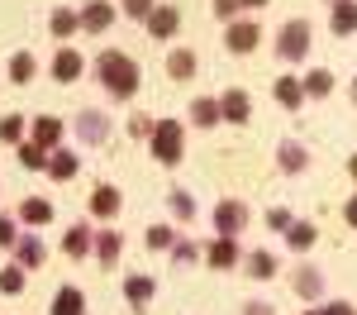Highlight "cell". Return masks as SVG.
Returning <instances> with one entry per match:
<instances>
[{
	"label": "cell",
	"instance_id": "obj_37",
	"mask_svg": "<svg viewBox=\"0 0 357 315\" xmlns=\"http://www.w3.org/2000/svg\"><path fill=\"white\" fill-rule=\"evenodd\" d=\"M267 225H272V229H291L296 220H291V210H286V205H276V210H267Z\"/></svg>",
	"mask_w": 357,
	"mask_h": 315
},
{
	"label": "cell",
	"instance_id": "obj_21",
	"mask_svg": "<svg viewBox=\"0 0 357 315\" xmlns=\"http://www.w3.org/2000/svg\"><path fill=\"white\" fill-rule=\"evenodd\" d=\"M20 220H24V225H48V220H53V205H48V200H24V205H20Z\"/></svg>",
	"mask_w": 357,
	"mask_h": 315
},
{
	"label": "cell",
	"instance_id": "obj_39",
	"mask_svg": "<svg viewBox=\"0 0 357 315\" xmlns=\"http://www.w3.org/2000/svg\"><path fill=\"white\" fill-rule=\"evenodd\" d=\"M124 10H129L134 20H148V15H153V0H124Z\"/></svg>",
	"mask_w": 357,
	"mask_h": 315
},
{
	"label": "cell",
	"instance_id": "obj_47",
	"mask_svg": "<svg viewBox=\"0 0 357 315\" xmlns=\"http://www.w3.org/2000/svg\"><path fill=\"white\" fill-rule=\"evenodd\" d=\"M353 101H357V82H353Z\"/></svg>",
	"mask_w": 357,
	"mask_h": 315
},
{
	"label": "cell",
	"instance_id": "obj_44",
	"mask_svg": "<svg viewBox=\"0 0 357 315\" xmlns=\"http://www.w3.org/2000/svg\"><path fill=\"white\" fill-rule=\"evenodd\" d=\"M348 172H353V177H357V158H353V163H348Z\"/></svg>",
	"mask_w": 357,
	"mask_h": 315
},
{
	"label": "cell",
	"instance_id": "obj_20",
	"mask_svg": "<svg viewBox=\"0 0 357 315\" xmlns=\"http://www.w3.org/2000/svg\"><path fill=\"white\" fill-rule=\"evenodd\" d=\"M153 291H158L153 277H129V282H124V296H129L134 306H148V301H153Z\"/></svg>",
	"mask_w": 357,
	"mask_h": 315
},
{
	"label": "cell",
	"instance_id": "obj_35",
	"mask_svg": "<svg viewBox=\"0 0 357 315\" xmlns=\"http://www.w3.org/2000/svg\"><path fill=\"white\" fill-rule=\"evenodd\" d=\"M172 210H176L181 220H191V215H195V200L186 196V191H172Z\"/></svg>",
	"mask_w": 357,
	"mask_h": 315
},
{
	"label": "cell",
	"instance_id": "obj_7",
	"mask_svg": "<svg viewBox=\"0 0 357 315\" xmlns=\"http://www.w3.org/2000/svg\"><path fill=\"white\" fill-rule=\"evenodd\" d=\"M110 20H114V10L105 5V0H91L82 10V29L86 34H100V29H110Z\"/></svg>",
	"mask_w": 357,
	"mask_h": 315
},
{
	"label": "cell",
	"instance_id": "obj_16",
	"mask_svg": "<svg viewBox=\"0 0 357 315\" xmlns=\"http://www.w3.org/2000/svg\"><path fill=\"white\" fill-rule=\"evenodd\" d=\"M167 72H172L176 82H191V77H195V53H186V48H176V53L167 57Z\"/></svg>",
	"mask_w": 357,
	"mask_h": 315
},
{
	"label": "cell",
	"instance_id": "obj_6",
	"mask_svg": "<svg viewBox=\"0 0 357 315\" xmlns=\"http://www.w3.org/2000/svg\"><path fill=\"white\" fill-rule=\"evenodd\" d=\"M77 134H82L86 143H100L105 134H110V119H105L100 110H82L77 115Z\"/></svg>",
	"mask_w": 357,
	"mask_h": 315
},
{
	"label": "cell",
	"instance_id": "obj_8",
	"mask_svg": "<svg viewBox=\"0 0 357 315\" xmlns=\"http://www.w3.org/2000/svg\"><path fill=\"white\" fill-rule=\"evenodd\" d=\"M220 115H224V119H234V124H243L248 115H252V101H248L243 91H224V101H220Z\"/></svg>",
	"mask_w": 357,
	"mask_h": 315
},
{
	"label": "cell",
	"instance_id": "obj_13",
	"mask_svg": "<svg viewBox=\"0 0 357 315\" xmlns=\"http://www.w3.org/2000/svg\"><path fill=\"white\" fill-rule=\"evenodd\" d=\"M91 239H96V234H91L86 225H72V229H67V239H62V249H67L72 258H86V254H91Z\"/></svg>",
	"mask_w": 357,
	"mask_h": 315
},
{
	"label": "cell",
	"instance_id": "obj_33",
	"mask_svg": "<svg viewBox=\"0 0 357 315\" xmlns=\"http://www.w3.org/2000/svg\"><path fill=\"white\" fill-rule=\"evenodd\" d=\"M20 134H24V119H20V115L0 119V139H5V143H20Z\"/></svg>",
	"mask_w": 357,
	"mask_h": 315
},
{
	"label": "cell",
	"instance_id": "obj_40",
	"mask_svg": "<svg viewBox=\"0 0 357 315\" xmlns=\"http://www.w3.org/2000/svg\"><path fill=\"white\" fill-rule=\"evenodd\" d=\"M243 10V0H215V15H224V20H234Z\"/></svg>",
	"mask_w": 357,
	"mask_h": 315
},
{
	"label": "cell",
	"instance_id": "obj_43",
	"mask_svg": "<svg viewBox=\"0 0 357 315\" xmlns=\"http://www.w3.org/2000/svg\"><path fill=\"white\" fill-rule=\"evenodd\" d=\"M343 215H348V225H353V229H357V196H353V200H348V210H343Z\"/></svg>",
	"mask_w": 357,
	"mask_h": 315
},
{
	"label": "cell",
	"instance_id": "obj_24",
	"mask_svg": "<svg viewBox=\"0 0 357 315\" xmlns=\"http://www.w3.org/2000/svg\"><path fill=\"white\" fill-rule=\"evenodd\" d=\"M276 158H281V168H286V172H301L305 168V148H301V143H281Z\"/></svg>",
	"mask_w": 357,
	"mask_h": 315
},
{
	"label": "cell",
	"instance_id": "obj_26",
	"mask_svg": "<svg viewBox=\"0 0 357 315\" xmlns=\"http://www.w3.org/2000/svg\"><path fill=\"white\" fill-rule=\"evenodd\" d=\"M191 119H195V124H215V119H220V101L200 96V101L191 105Z\"/></svg>",
	"mask_w": 357,
	"mask_h": 315
},
{
	"label": "cell",
	"instance_id": "obj_9",
	"mask_svg": "<svg viewBox=\"0 0 357 315\" xmlns=\"http://www.w3.org/2000/svg\"><path fill=\"white\" fill-rule=\"evenodd\" d=\"M333 34H357V0H333Z\"/></svg>",
	"mask_w": 357,
	"mask_h": 315
},
{
	"label": "cell",
	"instance_id": "obj_3",
	"mask_svg": "<svg viewBox=\"0 0 357 315\" xmlns=\"http://www.w3.org/2000/svg\"><path fill=\"white\" fill-rule=\"evenodd\" d=\"M276 53L286 57V62H301L310 53V24L305 20H291V24L281 29V38H276Z\"/></svg>",
	"mask_w": 357,
	"mask_h": 315
},
{
	"label": "cell",
	"instance_id": "obj_27",
	"mask_svg": "<svg viewBox=\"0 0 357 315\" xmlns=\"http://www.w3.org/2000/svg\"><path fill=\"white\" fill-rule=\"evenodd\" d=\"M33 139H38V148H53V143L62 139V124H57V119H38V124H33Z\"/></svg>",
	"mask_w": 357,
	"mask_h": 315
},
{
	"label": "cell",
	"instance_id": "obj_28",
	"mask_svg": "<svg viewBox=\"0 0 357 315\" xmlns=\"http://www.w3.org/2000/svg\"><path fill=\"white\" fill-rule=\"evenodd\" d=\"M286 239H291V249H310V244H314V225L296 220V225L286 229Z\"/></svg>",
	"mask_w": 357,
	"mask_h": 315
},
{
	"label": "cell",
	"instance_id": "obj_1",
	"mask_svg": "<svg viewBox=\"0 0 357 315\" xmlns=\"http://www.w3.org/2000/svg\"><path fill=\"white\" fill-rule=\"evenodd\" d=\"M96 72H100V82L110 86V96H134V91H138V67L124 53H114V48H110V53H100Z\"/></svg>",
	"mask_w": 357,
	"mask_h": 315
},
{
	"label": "cell",
	"instance_id": "obj_11",
	"mask_svg": "<svg viewBox=\"0 0 357 315\" xmlns=\"http://www.w3.org/2000/svg\"><path fill=\"white\" fill-rule=\"evenodd\" d=\"M53 77L57 82H77V77H82V57L72 53V48H62V53L53 57Z\"/></svg>",
	"mask_w": 357,
	"mask_h": 315
},
{
	"label": "cell",
	"instance_id": "obj_31",
	"mask_svg": "<svg viewBox=\"0 0 357 315\" xmlns=\"http://www.w3.org/2000/svg\"><path fill=\"white\" fill-rule=\"evenodd\" d=\"M0 291H10V296H15V291H24V268H20V263L0 272Z\"/></svg>",
	"mask_w": 357,
	"mask_h": 315
},
{
	"label": "cell",
	"instance_id": "obj_25",
	"mask_svg": "<svg viewBox=\"0 0 357 315\" xmlns=\"http://www.w3.org/2000/svg\"><path fill=\"white\" fill-rule=\"evenodd\" d=\"M248 272H252V277H272V272H276V258L267 254V249L248 254Z\"/></svg>",
	"mask_w": 357,
	"mask_h": 315
},
{
	"label": "cell",
	"instance_id": "obj_41",
	"mask_svg": "<svg viewBox=\"0 0 357 315\" xmlns=\"http://www.w3.org/2000/svg\"><path fill=\"white\" fill-rule=\"evenodd\" d=\"M324 315H357V311H353V306H348V301H333V306H329V311H324Z\"/></svg>",
	"mask_w": 357,
	"mask_h": 315
},
{
	"label": "cell",
	"instance_id": "obj_10",
	"mask_svg": "<svg viewBox=\"0 0 357 315\" xmlns=\"http://www.w3.org/2000/svg\"><path fill=\"white\" fill-rule=\"evenodd\" d=\"M210 268H234V263H238V244H234V239H229V234H220V244H210Z\"/></svg>",
	"mask_w": 357,
	"mask_h": 315
},
{
	"label": "cell",
	"instance_id": "obj_38",
	"mask_svg": "<svg viewBox=\"0 0 357 315\" xmlns=\"http://www.w3.org/2000/svg\"><path fill=\"white\" fill-rule=\"evenodd\" d=\"M10 244H20V234H15V220L0 215V249H10Z\"/></svg>",
	"mask_w": 357,
	"mask_h": 315
},
{
	"label": "cell",
	"instance_id": "obj_29",
	"mask_svg": "<svg viewBox=\"0 0 357 315\" xmlns=\"http://www.w3.org/2000/svg\"><path fill=\"white\" fill-rule=\"evenodd\" d=\"M305 91H310V96H329V91H333V77L319 67V72H310V77H305Z\"/></svg>",
	"mask_w": 357,
	"mask_h": 315
},
{
	"label": "cell",
	"instance_id": "obj_4",
	"mask_svg": "<svg viewBox=\"0 0 357 315\" xmlns=\"http://www.w3.org/2000/svg\"><path fill=\"white\" fill-rule=\"evenodd\" d=\"M215 225H220V234L234 239V234L248 225V205H243V200H224L220 210H215Z\"/></svg>",
	"mask_w": 357,
	"mask_h": 315
},
{
	"label": "cell",
	"instance_id": "obj_2",
	"mask_svg": "<svg viewBox=\"0 0 357 315\" xmlns=\"http://www.w3.org/2000/svg\"><path fill=\"white\" fill-rule=\"evenodd\" d=\"M153 158L167 163V168L181 163V124H176V119H158V124H153Z\"/></svg>",
	"mask_w": 357,
	"mask_h": 315
},
{
	"label": "cell",
	"instance_id": "obj_15",
	"mask_svg": "<svg viewBox=\"0 0 357 315\" xmlns=\"http://www.w3.org/2000/svg\"><path fill=\"white\" fill-rule=\"evenodd\" d=\"M15 263H20V268H38V263H43V244H38L33 234H24V239L15 244Z\"/></svg>",
	"mask_w": 357,
	"mask_h": 315
},
{
	"label": "cell",
	"instance_id": "obj_45",
	"mask_svg": "<svg viewBox=\"0 0 357 315\" xmlns=\"http://www.w3.org/2000/svg\"><path fill=\"white\" fill-rule=\"evenodd\" d=\"M243 5H267V0H243Z\"/></svg>",
	"mask_w": 357,
	"mask_h": 315
},
{
	"label": "cell",
	"instance_id": "obj_19",
	"mask_svg": "<svg viewBox=\"0 0 357 315\" xmlns=\"http://www.w3.org/2000/svg\"><path fill=\"white\" fill-rule=\"evenodd\" d=\"M272 91H276V101H281L286 110H296V105L305 101V86H301V82H291V77H281V82H276Z\"/></svg>",
	"mask_w": 357,
	"mask_h": 315
},
{
	"label": "cell",
	"instance_id": "obj_30",
	"mask_svg": "<svg viewBox=\"0 0 357 315\" xmlns=\"http://www.w3.org/2000/svg\"><path fill=\"white\" fill-rule=\"evenodd\" d=\"M77 24H82V15H72V10H53V34H57V38H67Z\"/></svg>",
	"mask_w": 357,
	"mask_h": 315
},
{
	"label": "cell",
	"instance_id": "obj_46",
	"mask_svg": "<svg viewBox=\"0 0 357 315\" xmlns=\"http://www.w3.org/2000/svg\"><path fill=\"white\" fill-rule=\"evenodd\" d=\"M305 315H324V311H305Z\"/></svg>",
	"mask_w": 357,
	"mask_h": 315
},
{
	"label": "cell",
	"instance_id": "obj_12",
	"mask_svg": "<svg viewBox=\"0 0 357 315\" xmlns=\"http://www.w3.org/2000/svg\"><path fill=\"white\" fill-rule=\"evenodd\" d=\"M296 291H301L305 301H314V296L324 291V277H319V268H296Z\"/></svg>",
	"mask_w": 357,
	"mask_h": 315
},
{
	"label": "cell",
	"instance_id": "obj_17",
	"mask_svg": "<svg viewBox=\"0 0 357 315\" xmlns=\"http://www.w3.org/2000/svg\"><path fill=\"white\" fill-rule=\"evenodd\" d=\"M82 311H86L82 291H77V286H62V291H57V301H53V315H82Z\"/></svg>",
	"mask_w": 357,
	"mask_h": 315
},
{
	"label": "cell",
	"instance_id": "obj_42",
	"mask_svg": "<svg viewBox=\"0 0 357 315\" xmlns=\"http://www.w3.org/2000/svg\"><path fill=\"white\" fill-rule=\"evenodd\" d=\"M243 315H272V306H267V301H252V306H248Z\"/></svg>",
	"mask_w": 357,
	"mask_h": 315
},
{
	"label": "cell",
	"instance_id": "obj_14",
	"mask_svg": "<svg viewBox=\"0 0 357 315\" xmlns=\"http://www.w3.org/2000/svg\"><path fill=\"white\" fill-rule=\"evenodd\" d=\"M96 258H100V268H114V258H119V234L114 229L96 234Z\"/></svg>",
	"mask_w": 357,
	"mask_h": 315
},
{
	"label": "cell",
	"instance_id": "obj_18",
	"mask_svg": "<svg viewBox=\"0 0 357 315\" xmlns=\"http://www.w3.org/2000/svg\"><path fill=\"white\" fill-rule=\"evenodd\" d=\"M91 210H96L100 220H110L114 210H119V191H114V186H96V196H91Z\"/></svg>",
	"mask_w": 357,
	"mask_h": 315
},
{
	"label": "cell",
	"instance_id": "obj_5",
	"mask_svg": "<svg viewBox=\"0 0 357 315\" xmlns=\"http://www.w3.org/2000/svg\"><path fill=\"white\" fill-rule=\"evenodd\" d=\"M176 24H181V15H176L172 5H153V15H148V34H153V38H172Z\"/></svg>",
	"mask_w": 357,
	"mask_h": 315
},
{
	"label": "cell",
	"instance_id": "obj_34",
	"mask_svg": "<svg viewBox=\"0 0 357 315\" xmlns=\"http://www.w3.org/2000/svg\"><path fill=\"white\" fill-rule=\"evenodd\" d=\"M20 163H24V168H48V158H43L38 143H24V148H20Z\"/></svg>",
	"mask_w": 357,
	"mask_h": 315
},
{
	"label": "cell",
	"instance_id": "obj_23",
	"mask_svg": "<svg viewBox=\"0 0 357 315\" xmlns=\"http://www.w3.org/2000/svg\"><path fill=\"white\" fill-rule=\"evenodd\" d=\"M48 172H53L57 182H72V177H77V153H67V148H62V153H53Z\"/></svg>",
	"mask_w": 357,
	"mask_h": 315
},
{
	"label": "cell",
	"instance_id": "obj_22",
	"mask_svg": "<svg viewBox=\"0 0 357 315\" xmlns=\"http://www.w3.org/2000/svg\"><path fill=\"white\" fill-rule=\"evenodd\" d=\"M252 43H257V24H234L229 29V48H234V53H248Z\"/></svg>",
	"mask_w": 357,
	"mask_h": 315
},
{
	"label": "cell",
	"instance_id": "obj_32",
	"mask_svg": "<svg viewBox=\"0 0 357 315\" xmlns=\"http://www.w3.org/2000/svg\"><path fill=\"white\" fill-rule=\"evenodd\" d=\"M10 77H15V82H29V77H33V57L15 53V57H10Z\"/></svg>",
	"mask_w": 357,
	"mask_h": 315
},
{
	"label": "cell",
	"instance_id": "obj_36",
	"mask_svg": "<svg viewBox=\"0 0 357 315\" xmlns=\"http://www.w3.org/2000/svg\"><path fill=\"white\" fill-rule=\"evenodd\" d=\"M172 239H176V234H172L167 225H153V229H148V249H167Z\"/></svg>",
	"mask_w": 357,
	"mask_h": 315
}]
</instances>
